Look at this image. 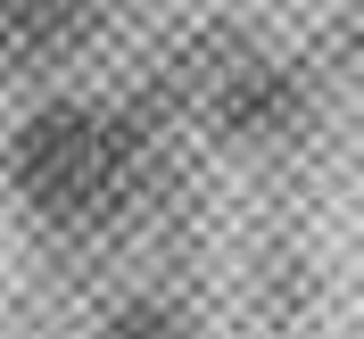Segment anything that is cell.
I'll return each instance as SVG.
<instances>
[{
    "mask_svg": "<svg viewBox=\"0 0 364 339\" xmlns=\"http://www.w3.org/2000/svg\"><path fill=\"white\" fill-rule=\"evenodd\" d=\"M100 339H199V331H191V315H174L158 298H133V306H116L100 323Z\"/></svg>",
    "mask_w": 364,
    "mask_h": 339,
    "instance_id": "3",
    "label": "cell"
},
{
    "mask_svg": "<svg viewBox=\"0 0 364 339\" xmlns=\"http://www.w3.org/2000/svg\"><path fill=\"white\" fill-rule=\"evenodd\" d=\"M133 174H141V133L133 116L100 108V99H50L9 141V190L50 232L108 224L133 190Z\"/></svg>",
    "mask_w": 364,
    "mask_h": 339,
    "instance_id": "1",
    "label": "cell"
},
{
    "mask_svg": "<svg viewBox=\"0 0 364 339\" xmlns=\"http://www.w3.org/2000/svg\"><path fill=\"white\" fill-rule=\"evenodd\" d=\"M108 0H0V75H50L100 33Z\"/></svg>",
    "mask_w": 364,
    "mask_h": 339,
    "instance_id": "2",
    "label": "cell"
}]
</instances>
